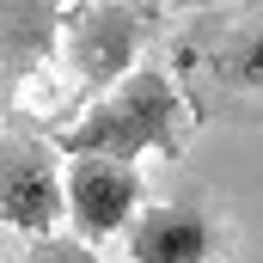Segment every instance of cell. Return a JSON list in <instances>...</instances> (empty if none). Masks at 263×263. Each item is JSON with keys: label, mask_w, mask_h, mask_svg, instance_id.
I'll return each mask as SVG.
<instances>
[{"label": "cell", "mask_w": 263, "mask_h": 263, "mask_svg": "<svg viewBox=\"0 0 263 263\" xmlns=\"http://www.w3.org/2000/svg\"><path fill=\"white\" fill-rule=\"evenodd\" d=\"M129 263H208L214 257V227L196 202H153L123 227Z\"/></svg>", "instance_id": "52a82bcc"}, {"label": "cell", "mask_w": 263, "mask_h": 263, "mask_svg": "<svg viewBox=\"0 0 263 263\" xmlns=\"http://www.w3.org/2000/svg\"><path fill=\"white\" fill-rule=\"evenodd\" d=\"M62 147L43 141V135H18L0 129V220L31 233V239H49L67 220V190H62Z\"/></svg>", "instance_id": "3957f363"}, {"label": "cell", "mask_w": 263, "mask_h": 263, "mask_svg": "<svg viewBox=\"0 0 263 263\" xmlns=\"http://www.w3.org/2000/svg\"><path fill=\"white\" fill-rule=\"evenodd\" d=\"M18 263H104V257H98V245H86L73 233H49V239H31V251Z\"/></svg>", "instance_id": "ba28073f"}, {"label": "cell", "mask_w": 263, "mask_h": 263, "mask_svg": "<svg viewBox=\"0 0 263 263\" xmlns=\"http://www.w3.org/2000/svg\"><path fill=\"white\" fill-rule=\"evenodd\" d=\"M178 67H190V73L202 67L233 98L263 92V0H245L233 12H208L178 43Z\"/></svg>", "instance_id": "277c9868"}, {"label": "cell", "mask_w": 263, "mask_h": 263, "mask_svg": "<svg viewBox=\"0 0 263 263\" xmlns=\"http://www.w3.org/2000/svg\"><path fill=\"white\" fill-rule=\"evenodd\" d=\"M67 0H0V104H12L62 43Z\"/></svg>", "instance_id": "8992f818"}, {"label": "cell", "mask_w": 263, "mask_h": 263, "mask_svg": "<svg viewBox=\"0 0 263 263\" xmlns=\"http://www.w3.org/2000/svg\"><path fill=\"white\" fill-rule=\"evenodd\" d=\"M190 129H196V104L184 98V86L165 67H129L110 92L86 98L73 110V123L55 129L49 141L62 147V159L92 153V159H123V165H135L147 153L184 159Z\"/></svg>", "instance_id": "6da1fadb"}, {"label": "cell", "mask_w": 263, "mask_h": 263, "mask_svg": "<svg viewBox=\"0 0 263 263\" xmlns=\"http://www.w3.org/2000/svg\"><path fill=\"white\" fill-rule=\"evenodd\" d=\"M153 18H159V0H67L55 55L67 62L73 86L98 98L129 67H141V43L153 37Z\"/></svg>", "instance_id": "7a4b0ae2"}, {"label": "cell", "mask_w": 263, "mask_h": 263, "mask_svg": "<svg viewBox=\"0 0 263 263\" xmlns=\"http://www.w3.org/2000/svg\"><path fill=\"white\" fill-rule=\"evenodd\" d=\"M62 190H67V227L86 245L117 239L147 208V178H141V165H123V159H92V153L67 159Z\"/></svg>", "instance_id": "5b68a950"}, {"label": "cell", "mask_w": 263, "mask_h": 263, "mask_svg": "<svg viewBox=\"0 0 263 263\" xmlns=\"http://www.w3.org/2000/svg\"><path fill=\"white\" fill-rule=\"evenodd\" d=\"M159 6H184V12H196V6H208V0H159Z\"/></svg>", "instance_id": "9c48e42d"}]
</instances>
